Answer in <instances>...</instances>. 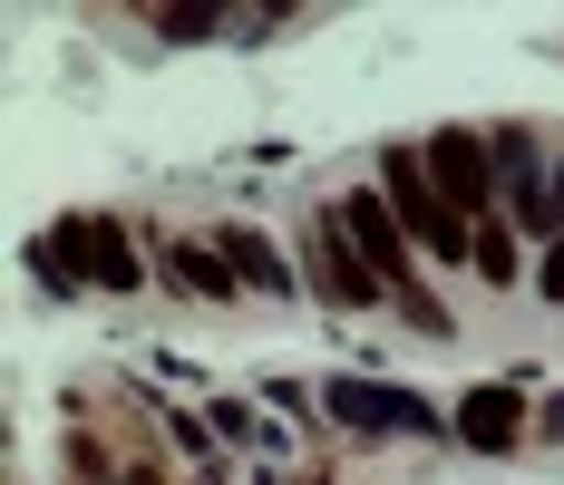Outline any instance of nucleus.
Instances as JSON below:
<instances>
[{"mask_svg":"<svg viewBox=\"0 0 564 485\" xmlns=\"http://www.w3.org/2000/svg\"><path fill=\"white\" fill-rule=\"evenodd\" d=\"M332 214H340V233H350V253L380 272V291H390L399 311H409V321L438 340V330H448V311H438V301L419 291V263H409V223L390 214V195H380V185H360V195H340Z\"/></svg>","mask_w":564,"mask_h":485,"instance_id":"1","label":"nucleus"},{"mask_svg":"<svg viewBox=\"0 0 564 485\" xmlns=\"http://www.w3.org/2000/svg\"><path fill=\"white\" fill-rule=\"evenodd\" d=\"M302 263H312V282H322V301H340V311H370L380 301V272L350 253V233H340V214L312 223V243H302Z\"/></svg>","mask_w":564,"mask_h":485,"instance_id":"4","label":"nucleus"},{"mask_svg":"<svg viewBox=\"0 0 564 485\" xmlns=\"http://www.w3.org/2000/svg\"><path fill=\"white\" fill-rule=\"evenodd\" d=\"M215 243H225V263H234V282H243V291H263V301H282V291H292V263H282L273 233H253V223H225Z\"/></svg>","mask_w":564,"mask_h":485,"instance_id":"8","label":"nucleus"},{"mask_svg":"<svg viewBox=\"0 0 564 485\" xmlns=\"http://www.w3.org/2000/svg\"><path fill=\"white\" fill-rule=\"evenodd\" d=\"M448 428H457V447H477V456H507L516 437H525V398H516V388H467Z\"/></svg>","mask_w":564,"mask_h":485,"instance_id":"6","label":"nucleus"},{"mask_svg":"<svg viewBox=\"0 0 564 485\" xmlns=\"http://www.w3.org/2000/svg\"><path fill=\"white\" fill-rule=\"evenodd\" d=\"M332 418L360 437H429L438 418L419 408V398H399V388H360V378H332Z\"/></svg>","mask_w":564,"mask_h":485,"instance_id":"5","label":"nucleus"},{"mask_svg":"<svg viewBox=\"0 0 564 485\" xmlns=\"http://www.w3.org/2000/svg\"><path fill=\"white\" fill-rule=\"evenodd\" d=\"M156 30H166V40H205V30H215V10H156Z\"/></svg>","mask_w":564,"mask_h":485,"instance_id":"12","label":"nucleus"},{"mask_svg":"<svg viewBox=\"0 0 564 485\" xmlns=\"http://www.w3.org/2000/svg\"><path fill=\"white\" fill-rule=\"evenodd\" d=\"M419 165H429V185L448 195L457 214H487V185H497V156L467 136V126H438L429 146H419Z\"/></svg>","mask_w":564,"mask_h":485,"instance_id":"3","label":"nucleus"},{"mask_svg":"<svg viewBox=\"0 0 564 485\" xmlns=\"http://www.w3.org/2000/svg\"><path fill=\"white\" fill-rule=\"evenodd\" d=\"M535 301H564V233H555V253L535 263Z\"/></svg>","mask_w":564,"mask_h":485,"instance_id":"13","label":"nucleus"},{"mask_svg":"<svg viewBox=\"0 0 564 485\" xmlns=\"http://www.w3.org/2000/svg\"><path fill=\"white\" fill-rule=\"evenodd\" d=\"M68 466H78V476H88V485H117V466H108V456H98V437H68Z\"/></svg>","mask_w":564,"mask_h":485,"instance_id":"11","label":"nucleus"},{"mask_svg":"<svg viewBox=\"0 0 564 485\" xmlns=\"http://www.w3.org/2000/svg\"><path fill=\"white\" fill-rule=\"evenodd\" d=\"M380 195H390V214L429 243V253H477V233H467V214H457L448 195L429 185V165H419V146H390L380 156Z\"/></svg>","mask_w":564,"mask_h":485,"instance_id":"2","label":"nucleus"},{"mask_svg":"<svg viewBox=\"0 0 564 485\" xmlns=\"http://www.w3.org/2000/svg\"><path fill=\"white\" fill-rule=\"evenodd\" d=\"M166 272H175V291H195V301H234V291H243L234 263H225V243H185V233H175V243H166Z\"/></svg>","mask_w":564,"mask_h":485,"instance_id":"9","label":"nucleus"},{"mask_svg":"<svg viewBox=\"0 0 564 485\" xmlns=\"http://www.w3.org/2000/svg\"><path fill=\"white\" fill-rule=\"evenodd\" d=\"M58 243H68L78 263H88V282H98V291H137V243H127V223H117V214H98V223H68Z\"/></svg>","mask_w":564,"mask_h":485,"instance_id":"7","label":"nucleus"},{"mask_svg":"<svg viewBox=\"0 0 564 485\" xmlns=\"http://www.w3.org/2000/svg\"><path fill=\"white\" fill-rule=\"evenodd\" d=\"M467 263L487 272V282H516V233L507 223H477V253H467Z\"/></svg>","mask_w":564,"mask_h":485,"instance_id":"10","label":"nucleus"}]
</instances>
